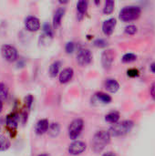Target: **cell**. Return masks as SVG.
Returning a JSON list of instances; mask_svg holds the SVG:
<instances>
[{"mask_svg":"<svg viewBox=\"0 0 155 156\" xmlns=\"http://www.w3.org/2000/svg\"><path fill=\"white\" fill-rule=\"evenodd\" d=\"M111 134L108 131H98L91 140V149L94 153H101L111 142Z\"/></svg>","mask_w":155,"mask_h":156,"instance_id":"obj_1","label":"cell"},{"mask_svg":"<svg viewBox=\"0 0 155 156\" xmlns=\"http://www.w3.org/2000/svg\"><path fill=\"white\" fill-rule=\"evenodd\" d=\"M134 126V122L131 120H126L122 121L121 122H117L113 124L110 130L108 131L111 134V136L114 137H120L123 136L127 133H129Z\"/></svg>","mask_w":155,"mask_h":156,"instance_id":"obj_2","label":"cell"},{"mask_svg":"<svg viewBox=\"0 0 155 156\" xmlns=\"http://www.w3.org/2000/svg\"><path fill=\"white\" fill-rule=\"evenodd\" d=\"M142 10L140 6L137 5H130L123 7L120 12V19L123 22H131L136 20L141 16Z\"/></svg>","mask_w":155,"mask_h":156,"instance_id":"obj_3","label":"cell"},{"mask_svg":"<svg viewBox=\"0 0 155 156\" xmlns=\"http://www.w3.org/2000/svg\"><path fill=\"white\" fill-rule=\"evenodd\" d=\"M84 128V122L82 119L78 118L73 120L68 129V133H69V139L76 141V139H78V137L80 135L82 130Z\"/></svg>","mask_w":155,"mask_h":156,"instance_id":"obj_4","label":"cell"},{"mask_svg":"<svg viewBox=\"0 0 155 156\" xmlns=\"http://www.w3.org/2000/svg\"><path fill=\"white\" fill-rule=\"evenodd\" d=\"M1 54L8 62H14L17 58V50L10 45H3L1 47Z\"/></svg>","mask_w":155,"mask_h":156,"instance_id":"obj_5","label":"cell"},{"mask_svg":"<svg viewBox=\"0 0 155 156\" xmlns=\"http://www.w3.org/2000/svg\"><path fill=\"white\" fill-rule=\"evenodd\" d=\"M87 149V144L86 143L82 141H74L71 143L68 148V152L70 155L78 156L83 154Z\"/></svg>","mask_w":155,"mask_h":156,"instance_id":"obj_6","label":"cell"},{"mask_svg":"<svg viewBox=\"0 0 155 156\" xmlns=\"http://www.w3.org/2000/svg\"><path fill=\"white\" fill-rule=\"evenodd\" d=\"M77 61L80 66H87L92 61V54L90 49L81 48L77 54Z\"/></svg>","mask_w":155,"mask_h":156,"instance_id":"obj_7","label":"cell"},{"mask_svg":"<svg viewBox=\"0 0 155 156\" xmlns=\"http://www.w3.org/2000/svg\"><path fill=\"white\" fill-rule=\"evenodd\" d=\"M25 27L30 32H36L40 28V21L34 16H28L25 19Z\"/></svg>","mask_w":155,"mask_h":156,"instance_id":"obj_8","label":"cell"},{"mask_svg":"<svg viewBox=\"0 0 155 156\" xmlns=\"http://www.w3.org/2000/svg\"><path fill=\"white\" fill-rule=\"evenodd\" d=\"M114 57H115V53L112 49H107V50L103 51V53L101 55L102 67L106 69H109L113 63Z\"/></svg>","mask_w":155,"mask_h":156,"instance_id":"obj_9","label":"cell"},{"mask_svg":"<svg viewBox=\"0 0 155 156\" xmlns=\"http://www.w3.org/2000/svg\"><path fill=\"white\" fill-rule=\"evenodd\" d=\"M19 121H20L19 114L17 112H12L6 116L5 123H6V126L8 127V129H10V131H16V129L18 126Z\"/></svg>","mask_w":155,"mask_h":156,"instance_id":"obj_10","label":"cell"},{"mask_svg":"<svg viewBox=\"0 0 155 156\" xmlns=\"http://www.w3.org/2000/svg\"><path fill=\"white\" fill-rule=\"evenodd\" d=\"M116 24H117V21L115 18H110L106 21H104L102 24V31H103L104 35L111 36L114 31Z\"/></svg>","mask_w":155,"mask_h":156,"instance_id":"obj_11","label":"cell"},{"mask_svg":"<svg viewBox=\"0 0 155 156\" xmlns=\"http://www.w3.org/2000/svg\"><path fill=\"white\" fill-rule=\"evenodd\" d=\"M49 127V122L47 119H41L39 120L36 126H35V133L37 135H43L46 133H48Z\"/></svg>","mask_w":155,"mask_h":156,"instance_id":"obj_12","label":"cell"},{"mask_svg":"<svg viewBox=\"0 0 155 156\" xmlns=\"http://www.w3.org/2000/svg\"><path fill=\"white\" fill-rule=\"evenodd\" d=\"M74 75V70L73 69L71 68H67L65 69H63L60 73H59V77H58V80H59V82L61 84H65V83H68L73 77Z\"/></svg>","mask_w":155,"mask_h":156,"instance_id":"obj_13","label":"cell"},{"mask_svg":"<svg viewBox=\"0 0 155 156\" xmlns=\"http://www.w3.org/2000/svg\"><path fill=\"white\" fill-rule=\"evenodd\" d=\"M65 12H66V9L63 6L58 7L56 10V12H55V14L53 16V26H54V27L57 28V27H58L60 26L61 20H62V18H63V16L65 15Z\"/></svg>","mask_w":155,"mask_h":156,"instance_id":"obj_14","label":"cell"},{"mask_svg":"<svg viewBox=\"0 0 155 156\" xmlns=\"http://www.w3.org/2000/svg\"><path fill=\"white\" fill-rule=\"evenodd\" d=\"M105 89L111 93H115L120 89L119 82L114 79H107L105 81Z\"/></svg>","mask_w":155,"mask_h":156,"instance_id":"obj_15","label":"cell"},{"mask_svg":"<svg viewBox=\"0 0 155 156\" xmlns=\"http://www.w3.org/2000/svg\"><path fill=\"white\" fill-rule=\"evenodd\" d=\"M48 133L51 137H57L60 133V125L58 122H53L49 124Z\"/></svg>","mask_w":155,"mask_h":156,"instance_id":"obj_16","label":"cell"},{"mask_svg":"<svg viewBox=\"0 0 155 156\" xmlns=\"http://www.w3.org/2000/svg\"><path fill=\"white\" fill-rule=\"evenodd\" d=\"M60 66H61V63L58 60L53 62L50 65V67H49V75H50V77L55 78L56 76H58V74L59 73Z\"/></svg>","mask_w":155,"mask_h":156,"instance_id":"obj_17","label":"cell"},{"mask_svg":"<svg viewBox=\"0 0 155 156\" xmlns=\"http://www.w3.org/2000/svg\"><path fill=\"white\" fill-rule=\"evenodd\" d=\"M119 120H120V113L118 112H111L105 116V121L112 124L117 123Z\"/></svg>","mask_w":155,"mask_h":156,"instance_id":"obj_18","label":"cell"},{"mask_svg":"<svg viewBox=\"0 0 155 156\" xmlns=\"http://www.w3.org/2000/svg\"><path fill=\"white\" fill-rule=\"evenodd\" d=\"M95 97L96 99L100 101L101 103H104V104H108L111 101V97L110 95H108L107 93H104V92H97L95 94Z\"/></svg>","mask_w":155,"mask_h":156,"instance_id":"obj_19","label":"cell"},{"mask_svg":"<svg viewBox=\"0 0 155 156\" xmlns=\"http://www.w3.org/2000/svg\"><path fill=\"white\" fill-rule=\"evenodd\" d=\"M10 141L4 135L0 134V152H5L10 148Z\"/></svg>","mask_w":155,"mask_h":156,"instance_id":"obj_20","label":"cell"},{"mask_svg":"<svg viewBox=\"0 0 155 156\" xmlns=\"http://www.w3.org/2000/svg\"><path fill=\"white\" fill-rule=\"evenodd\" d=\"M114 5H115L114 1H112V0H107L105 2L104 7H103V13L105 15L111 14L113 12V10H114Z\"/></svg>","mask_w":155,"mask_h":156,"instance_id":"obj_21","label":"cell"},{"mask_svg":"<svg viewBox=\"0 0 155 156\" xmlns=\"http://www.w3.org/2000/svg\"><path fill=\"white\" fill-rule=\"evenodd\" d=\"M77 10L79 15H81V16L84 15L88 10V2L84 1V0L79 1L77 3Z\"/></svg>","mask_w":155,"mask_h":156,"instance_id":"obj_22","label":"cell"},{"mask_svg":"<svg viewBox=\"0 0 155 156\" xmlns=\"http://www.w3.org/2000/svg\"><path fill=\"white\" fill-rule=\"evenodd\" d=\"M122 62H124V63H131L137 59V56L133 53H126L122 57Z\"/></svg>","mask_w":155,"mask_h":156,"instance_id":"obj_23","label":"cell"},{"mask_svg":"<svg viewBox=\"0 0 155 156\" xmlns=\"http://www.w3.org/2000/svg\"><path fill=\"white\" fill-rule=\"evenodd\" d=\"M43 30H44L45 34H46L48 37H53V30H52V27H51V26H50L49 24H48V23L44 24V26H43Z\"/></svg>","mask_w":155,"mask_h":156,"instance_id":"obj_24","label":"cell"},{"mask_svg":"<svg viewBox=\"0 0 155 156\" xmlns=\"http://www.w3.org/2000/svg\"><path fill=\"white\" fill-rule=\"evenodd\" d=\"M93 44H94V46H96L98 48H105V47L108 46V42L105 39H103V38H98V39H96L93 42Z\"/></svg>","mask_w":155,"mask_h":156,"instance_id":"obj_25","label":"cell"},{"mask_svg":"<svg viewBox=\"0 0 155 156\" xmlns=\"http://www.w3.org/2000/svg\"><path fill=\"white\" fill-rule=\"evenodd\" d=\"M65 49H66V52H67L68 54L73 53L74 50H75V44H74V42H72V41L68 42V43L66 44Z\"/></svg>","mask_w":155,"mask_h":156,"instance_id":"obj_26","label":"cell"},{"mask_svg":"<svg viewBox=\"0 0 155 156\" xmlns=\"http://www.w3.org/2000/svg\"><path fill=\"white\" fill-rule=\"evenodd\" d=\"M125 32L128 35H134L137 32V27L134 25H129L125 27Z\"/></svg>","mask_w":155,"mask_h":156,"instance_id":"obj_27","label":"cell"},{"mask_svg":"<svg viewBox=\"0 0 155 156\" xmlns=\"http://www.w3.org/2000/svg\"><path fill=\"white\" fill-rule=\"evenodd\" d=\"M25 102H26V107L27 110H29L32 106V103H33V96L32 95H27L25 99Z\"/></svg>","mask_w":155,"mask_h":156,"instance_id":"obj_28","label":"cell"},{"mask_svg":"<svg viewBox=\"0 0 155 156\" xmlns=\"http://www.w3.org/2000/svg\"><path fill=\"white\" fill-rule=\"evenodd\" d=\"M127 74L131 78H135V77H138L139 76V70L136 69H130L127 71Z\"/></svg>","mask_w":155,"mask_h":156,"instance_id":"obj_29","label":"cell"},{"mask_svg":"<svg viewBox=\"0 0 155 156\" xmlns=\"http://www.w3.org/2000/svg\"><path fill=\"white\" fill-rule=\"evenodd\" d=\"M151 95H152L153 99L155 101V82L153 83V85L151 86Z\"/></svg>","mask_w":155,"mask_h":156,"instance_id":"obj_30","label":"cell"},{"mask_svg":"<svg viewBox=\"0 0 155 156\" xmlns=\"http://www.w3.org/2000/svg\"><path fill=\"white\" fill-rule=\"evenodd\" d=\"M101 156H116V154L113 152H108V153H105L104 154H102Z\"/></svg>","mask_w":155,"mask_h":156,"instance_id":"obj_31","label":"cell"},{"mask_svg":"<svg viewBox=\"0 0 155 156\" xmlns=\"http://www.w3.org/2000/svg\"><path fill=\"white\" fill-rule=\"evenodd\" d=\"M151 70L155 74V62H153V63L151 65Z\"/></svg>","mask_w":155,"mask_h":156,"instance_id":"obj_32","label":"cell"},{"mask_svg":"<svg viewBox=\"0 0 155 156\" xmlns=\"http://www.w3.org/2000/svg\"><path fill=\"white\" fill-rule=\"evenodd\" d=\"M2 110H3V102H2V101L0 100V113H1V112H2Z\"/></svg>","mask_w":155,"mask_h":156,"instance_id":"obj_33","label":"cell"},{"mask_svg":"<svg viewBox=\"0 0 155 156\" xmlns=\"http://www.w3.org/2000/svg\"><path fill=\"white\" fill-rule=\"evenodd\" d=\"M37 156H50L48 154H46V153H44V154H38Z\"/></svg>","mask_w":155,"mask_h":156,"instance_id":"obj_34","label":"cell"},{"mask_svg":"<svg viewBox=\"0 0 155 156\" xmlns=\"http://www.w3.org/2000/svg\"><path fill=\"white\" fill-rule=\"evenodd\" d=\"M2 86H3V83H0V90H1V89H2Z\"/></svg>","mask_w":155,"mask_h":156,"instance_id":"obj_35","label":"cell"},{"mask_svg":"<svg viewBox=\"0 0 155 156\" xmlns=\"http://www.w3.org/2000/svg\"><path fill=\"white\" fill-rule=\"evenodd\" d=\"M0 132H1V128H0Z\"/></svg>","mask_w":155,"mask_h":156,"instance_id":"obj_36","label":"cell"}]
</instances>
